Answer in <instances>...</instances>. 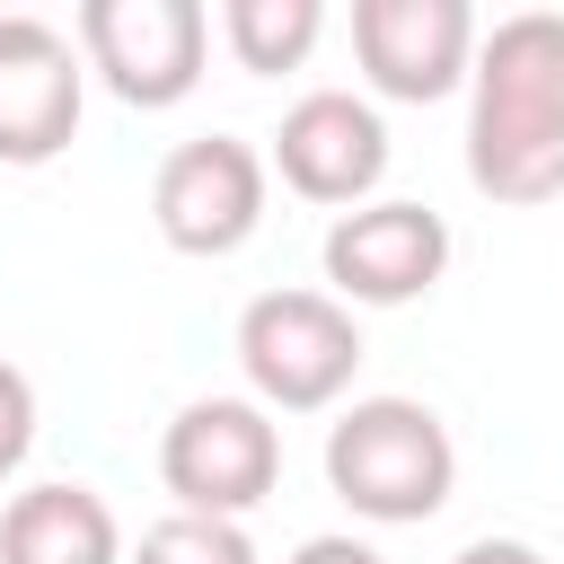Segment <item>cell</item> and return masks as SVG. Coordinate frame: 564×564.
<instances>
[{"mask_svg":"<svg viewBox=\"0 0 564 564\" xmlns=\"http://www.w3.org/2000/svg\"><path fill=\"white\" fill-rule=\"evenodd\" d=\"M467 176L494 203L564 194V18L520 9L476 35L467 70Z\"/></svg>","mask_w":564,"mask_h":564,"instance_id":"cell-1","label":"cell"},{"mask_svg":"<svg viewBox=\"0 0 564 564\" xmlns=\"http://www.w3.org/2000/svg\"><path fill=\"white\" fill-rule=\"evenodd\" d=\"M326 485L352 502V520L379 529H414L449 502L458 485V449L449 423L414 397H352L326 423Z\"/></svg>","mask_w":564,"mask_h":564,"instance_id":"cell-2","label":"cell"},{"mask_svg":"<svg viewBox=\"0 0 564 564\" xmlns=\"http://www.w3.org/2000/svg\"><path fill=\"white\" fill-rule=\"evenodd\" d=\"M238 370L264 414H317L361 370V326L326 291H256L238 317Z\"/></svg>","mask_w":564,"mask_h":564,"instance_id":"cell-3","label":"cell"},{"mask_svg":"<svg viewBox=\"0 0 564 564\" xmlns=\"http://www.w3.org/2000/svg\"><path fill=\"white\" fill-rule=\"evenodd\" d=\"M159 476H167L176 511L247 520L282 485V432H273V414L256 397H194L159 432Z\"/></svg>","mask_w":564,"mask_h":564,"instance_id":"cell-4","label":"cell"},{"mask_svg":"<svg viewBox=\"0 0 564 564\" xmlns=\"http://www.w3.org/2000/svg\"><path fill=\"white\" fill-rule=\"evenodd\" d=\"M79 53L123 106L159 115V106H185L203 88L212 9L203 0H88L79 9Z\"/></svg>","mask_w":564,"mask_h":564,"instance_id":"cell-5","label":"cell"},{"mask_svg":"<svg viewBox=\"0 0 564 564\" xmlns=\"http://www.w3.org/2000/svg\"><path fill=\"white\" fill-rule=\"evenodd\" d=\"M150 220L176 256H238L264 229V159L238 132L176 141L150 176Z\"/></svg>","mask_w":564,"mask_h":564,"instance_id":"cell-6","label":"cell"},{"mask_svg":"<svg viewBox=\"0 0 564 564\" xmlns=\"http://www.w3.org/2000/svg\"><path fill=\"white\" fill-rule=\"evenodd\" d=\"M352 62L379 97L432 106L476 70V9L467 0H352Z\"/></svg>","mask_w":564,"mask_h":564,"instance_id":"cell-7","label":"cell"},{"mask_svg":"<svg viewBox=\"0 0 564 564\" xmlns=\"http://www.w3.org/2000/svg\"><path fill=\"white\" fill-rule=\"evenodd\" d=\"M79 97H88V53L62 26L9 9L0 18V167L62 159L79 132Z\"/></svg>","mask_w":564,"mask_h":564,"instance_id":"cell-8","label":"cell"},{"mask_svg":"<svg viewBox=\"0 0 564 564\" xmlns=\"http://www.w3.org/2000/svg\"><path fill=\"white\" fill-rule=\"evenodd\" d=\"M449 264V220L432 203H361L326 229V282L352 308H405L441 282Z\"/></svg>","mask_w":564,"mask_h":564,"instance_id":"cell-9","label":"cell"},{"mask_svg":"<svg viewBox=\"0 0 564 564\" xmlns=\"http://www.w3.org/2000/svg\"><path fill=\"white\" fill-rule=\"evenodd\" d=\"M273 167L300 203H361L388 176V123L352 88H308L273 132Z\"/></svg>","mask_w":564,"mask_h":564,"instance_id":"cell-10","label":"cell"},{"mask_svg":"<svg viewBox=\"0 0 564 564\" xmlns=\"http://www.w3.org/2000/svg\"><path fill=\"white\" fill-rule=\"evenodd\" d=\"M0 564H123V529L88 485H26L0 511Z\"/></svg>","mask_w":564,"mask_h":564,"instance_id":"cell-11","label":"cell"},{"mask_svg":"<svg viewBox=\"0 0 564 564\" xmlns=\"http://www.w3.org/2000/svg\"><path fill=\"white\" fill-rule=\"evenodd\" d=\"M326 35V9L317 0H220V44L238 53V70L256 79H282L317 53Z\"/></svg>","mask_w":564,"mask_h":564,"instance_id":"cell-12","label":"cell"},{"mask_svg":"<svg viewBox=\"0 0 564 564\" xmlns=\"http://www.w3.org/2000/svg\"><path fill=\"white\" fill-rule=\"evenodd\" d=\"M132 564H256V538L238 520H203V511H167L141 529Z\"/></svg>","mask_w":564,"mask_h":564,"instance_id":"cell-13","label":"cell"},{"mask_svg":"<svg viewBox=\"0 0 564 564\" xmlns=\"http://www.w3.org/2000/svg\"><path fill=\"white\" fill-rule=\"evenodd\" d=\"M26 449H35V388L18 361H0V476H18Z\"/></svg>","mask_w":564,"mask_h":564,"instance_id":"cell-14","label":"cell"},{"mask_svg":"<svg viewBox=\"0 0 564 564\" xmlns=\"http://www.w3.org/2000/svg\"><path fill=\"white\" fill-rule=\"evenodd\" d=\"M282 564H388V555L361 546V538H308V546H291Z\"/></svg>","mask_w":564,"mask_h":564,"instance_id":"cell-15","label":"cell"},{"mask_svg":"<svg viewBox=\"0 0 564 564\" xmlns=\"http://www.w3.org/2000/svg\"><path fill=\"white\" fill-rule=\"evenodd\" d=\"M449 564H546V555H538L529 538H467Z\"/></svg>","mask_w":564,"mask_h":564,"instance_id":"cell-16","label":"cell"}]
</instances>
